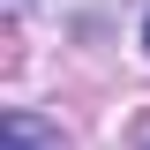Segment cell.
<instances>
[{
  "label": "cell",
  "instance_id": "6da1fadb",
  "mask_svg": "<svg viewBox=\"0 0 150 150\" xmlns=\"http://www.w3.org/2000/svg\"><path fill=\"white\" fill-rule=\"evenodd\" d=\"M0 143H8V150H68V143H60V128H45V120L23 112V105L0 120Z\"/></svg>",
  "mask_w": 150,
  "mask_h": 150
},
{
  "label": "cell",
  "instance_id": "7a4b0ae2",
  "mask_svg": "<svg viewBox=\"0 0 150 150\" xmlns=\"http://www.w3.org/2000/svg\"><path fill=\"white\" fill-rule=\"evenodd\" d=\"M143 45H150V23H143Z\"/></svg>",
  "mask_w": 150,
  "mask_h": 150
}]
</instances>
